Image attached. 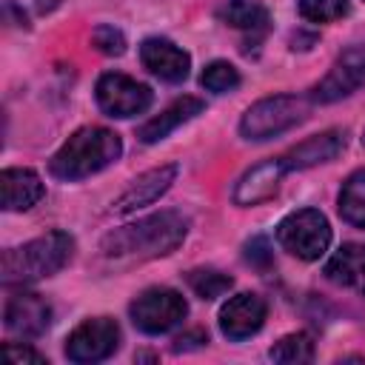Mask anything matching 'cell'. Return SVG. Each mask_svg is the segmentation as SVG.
<instances>
[{"instance_id": "obj_1", "label": "cell", "mask_w": 365, "mask_h": 365, "mask_svg": "<svg viewBox=\"0 0 365 365\" xmlns=\"http://www.w3.org/2000/svg\"><path fill=\"white\" fill-rule=\"evenodd\" d=\"M188 234V222L177 211H160L151 217H143L137 222L120 225L103 237V257L114 262H140V259H157L180 248V242Z\"/></svg>"}, {"instance_id": "obj_2", "label": "cell", "mask_w": 365, "mask_h": 365, "mask_svg": "<svg viewBox=\"0 0 365 365\" xmlns=\"http://www.w3.org/2000/svg\"><path fill=\"white\" fill-rule=\"evenodd\" d=\"M74 254V240L66 231H48L17 248L3 251L0 279L3 285H26L57 274Z\"/></svg>"}, {"instance_id": "obj_3", "label": "cell", "mask_w": 365, "mask_h": 365, "mask_svg": "<svg viewBox=\"0 0 365 365\" xmlns=\"http://www.w3.org/2000/svg\"><path fill=\"white\" fill-rule=\"evenodd\" d=\"M123 151V143L114 131L103 128V125H86L80 131H74L51 157L48 168L57 180H83L91 177L97 171H103L106 165H111Z\"/></svg>"}, {"instance_id": "obj_4", "label": "cell", "mask_w": 365, "mask_h": 365, "mask_svg": "<svg viewBox=\"0 0 365 365\" xmlns=\"http://www.w3.org/2000/svg\"><path fill=\"white\" fill-rule=\"evenodd\" d=\"M311 97L302 94H274L259 103H254L242 120H240V134L245 140H268L277 137L294 125H299L308 117Z\"/></svg>"}, {"instance_id": "obj_5", "label": "cell", "mask_w": 365, "mask_h": 365, "mask_svg": "<svg viewBox=\"0 0 365 365\" xmlns=\"http://www.w3.org/2000/svg\"><path fill=\"white\" fill-rule=\"evenodd\" d=\"M277 242L297 259H319L331 245V225L322 211L299 208L277 225Z\"/></svg>"}, {"instance_id": "obj_6", "label": "cell", "mask_w": 365, "mask_h": 365, "mask_svg": "<svg viewBox=\"0 0 365 365\" xmlns=\"http://www.w3.org/2000/svg\"><path fill=\"white\" fill-rule=\"evenodd\" d=\"M131 319L143 334H165L174 325H180L188 314V305L182 294L174 288H148L131 302Z\"/></svg>"}, {"instance_id": "obj_7", "label": "cell", "mask_w": 365, "mask_h": 365, "mask_svg": "<svg viewBox=\"0 0 365 365\" xmlns=\"http://www.w3.org/2000/svg\"><path fill=\"white\" fill-rule=\"evenodd\" d=\"M120 345V325L111 317H94L80 322L66 339V356L71 362H103Z\"/></svg>"}, {"instance_id": "obj_8", "label": "cell", "mask_w": 365, "mask_h": 365, "mask_svg": "<svg viewBox=\"0 0 365 365\" xmlns=\"http://www.w3.org/2000/svg\"><path fill=\"white\" fill-rule=\"evenodd\" d=\"M97 103L106 114L111 117H134V114H143L154 94L145 83H137L134 77L128 74H120V71H108L97 80Z\"/></svg>"}, {"instance_id": "obj_9", "label": "cell", "mask_w": 365, "mask_h": 365, "mask_svg": "<svg viewBox=\"0 0 365 365\" xmlns=\"http://www.w3.org/2000/svg\"><path fill=\"white\" fill-rule=\"evenodd\" d=\"M359 86H365V43L345 48L328 74L314 86L311 103H336L348 94H354Z\"/></svg>"}, {"instance_id": "obj_10", "label": "cell", "mask_w": 365, "mask_h": 365, "mask_svg": "<svg viewBox=\"0 0 365 365\" xmlns=\"http://www.w3.org/2000/svg\"><path fill=\"white\" fill-rule=\"evenodd\" d=\"M3 322H6L9 334L23 336V339H34L51 325V305L40 294L20 291V294L6 299Z\"/></svg>"}, {"instance_id": "obj_11", "label": "cell", "mask_w": 365, "mask_h": 365, "mask_svg": "<svg viewBox=\"0 0 365 365\" xmlns=\"http://www.w3.org/2000/svg\"><path fill=\"white\" fill-rule=\"evenodd\" d=\"M285 174H288V168H285L282 157L262 160V163H257L254 168H248V171L237 180L231 197H234V202L242 205V208L259 205V202L271 200V197L279 191V182H282Z\"/></svg>"}, {"instance_id": "obj_12", "label": "cell", "mask_w": 365, "mask_h": 365, "mask_svg": "<svg viewBox=\"0 0 365 365\" xmlns=\"http://www.w3.org/2000/svg\"><path fill=\"white\" fill-rule=\"evenodd\" d=\"M268 305L259 294H237L220 308V328L228 339L240 342L254 336L265 322Z\"/></svg>"}, {"instance_id": "obj_13", "label": "cell", "mask_w": 365, "mask_h": 365, "mask_svg": "<svg viewBox=\"0 0 365 365\" xmlns=\"http://www.w3.org/2000/svg\"><path fill=\"white\" fill-rule=\"evenodd\" d=\"M177 165L174 163H168V165H160V168H151V171H145V174H140L137 180H131V185L114 200V205H111V214H131V211H137V208H143V205H151L154 200H160L168 188H171V182L177 180Z\"/></svg>"}, {"instance_id": "obj_14", "label": "cell", "mask_w": 365, "mask_h": 365, "mask_svg": "<svg viewBox=\"0 0 365 365\" xmlns=\"http://www.w3.org/2000/svg\"><path fill=\"white\" fill-rule=\"evenodd\" d=\"M140 60L143 66L157 74L160 80H168V83H180L188 77V68H191V57L171 40L165 37H148L143 40L140 46Z\"/></svg>"}, {"instance_id": "obj_15", "label": "cell", "mask_w": 365, "mask_h": 365, "mask_svg": "<svg viewBox=\"0 0 365 365\" xmlns=\"http://www.w3.org/2000/svg\"><path fill=\"white\" fill-rule=\"evenodd\" d=\"M342 148H345V131L331 128V131L314 134V137L302 140L299 145H294L288 154H282V163H285L288 171L311 168V165H319V163L334 160L336 154H342Z\"/></svg>"}, {"instance_id": "obj_16", "label": "cell", "mask_w": 365, "mask_h": 365, "mask_svg": "<svg viewBox=\"0 0 365 365\" xmlns=\"http://www.w3.org/2000/svg\"><path fill=\"white\" fill-rule=\"evenodd\" d=\"M202 108H205V106H202L200 97H180V100H174L168 108H163L157 117H151L148 123H143L140 131H137V137H140L143 143H148V145H151V143H160V140H165L174 128H180L182 123L194 120Z\"/></svg>"}, {"instance_id": "obj_17", "label": "cell", "mask_w": 365, "mask_h": 365, "mask_svg": "<svg viewBox=\"0 0 365 365\" xmlns=\"http://www.w3.org/2000/svg\"><path fill=\"white\" fill-rule=\"evenodd\" d=\"M325 277L342 288L365 294V245L362 242H345L334 257L325 262Z\"/></svg>"}, {"instance_id": "obj_18", "label": "cell", "mask_w": 365, "mask_h": 365, "mask_svg": "<svg viewBox=\"0 0 365 365\" xmlns=\"http://www.w3.org/2000/svg\"><path fill=\"white\" fill-rule=\"evenodd\" d=\"M0 194L6 211H26L43 197V180L31 168H6L0 174Z\"/></svg>"}, {"instance_id": "obj_19", "label": "cell", "mask_w": 365, "mask_h": 365, "mask_svg": "<svg viewBox=\"0 0 365 365\" xmlns=\"http://www.w3.org/2000/svg\"><path fill=\"white\" fill-rule=\"evenodd\" d=\"M217 17L240 31H265L268 26V9L257 0H225L217 9Z\"/></svg>"}, {"instance_id": "obj_20", "label": "cell", "mask_w": 365, "mask_h": 365, "mask_svg": "<svg viewBox=\"0 0 365 365\" xmlns=\"http://www.w3.org/2000/svg\"><path fill=\"white\" fill-rule=\"evenodd\" d=\"M339 214L345 222L365 228V168L354 171L339 191Z\"/></svg>"}, {"instance_id": "obj_21", "label": "cell", "mask_w": 365, "mask_h": 365, "mask_svg": "<svg viewBox=\"0 0 365 365\" xmlns=\"http://www.w3.org/2000/svg\"><path fill=\"white\" fill-rule=\"evenodd\" d=\"M268 356L274 362H282V365H299V362H311L314 359V342L308 334H288L282 336L279 342H274V348L268 351Z\"/></svg>"}, {"instance_id": "obj_22", "label": "cell", "mask_w": 365, "mask_h": 365, "mask_svg": "<svg viewBox=\"0 0 365 365\" xmlns=\"http://www.w3.org/2000/svg\"><path fill=\"white\" fill-rule=\"evenodd\" d=\"M188 285L200 299H217V297L231 291L234 279L228 274L217 271V268H197V271L188 274Z\"/></svg>"}, {"instance_id": "obj_23", "label": "cell", "mask_w": 365, "mask_h": 365, "mask_svg": "<svg viewBox=\"0 0 365 365\" xmlns=\"http://www.w3.org/2000/svg\"><path fill=\"white\" fill-rule=\"evenodd\" d=\"M200 83H202V88H208L214 94H225V91H234L240 86V71L225 60H214L202 68Z\"/></svg>"}, {"instance_id": "obj_24", "label": "cell", "mask_w": 365, "mask_h": 365, "mask_svg": "<svg viewBox=\"0 0 365 365\" xmlns=\"http://www.w3.org/2000/svg\"><path fill=\"white\" fill-rule=\"evenodd\" d=\"M299 14L308 23H334L348 14V0H299Z\"/></svg>"}, {"instance_id": "obj_25", "label": "cell", "mask_w": 365, "mask_h": 365, "mask_svg": "<svg viewBox=\"0 0 365 365\" xmlns=\"http://www.w3.org/2000/svg\"><path fill=\"white\" fill-rule=\"evenodd\" d=\"M91 43L103 51V54H123L125 51V37L120 29L114 26H97L91 31Z\"/></svg>"}, {"instance_id": "obj_26", "label": "cell", "mask_w": 365, "mask_h": 365, "mask_svg": "<svg viewBox=\"0 0 365 365\" xmlns=\"http://www.w3.org/2000/svg\"><path fill=\"white\" fill-rule=\"evenodd\" d=\"M245 262L259 268V271H268L274 265V251H271V242L265 237H251L245 242Z\"/></svg>"}, {"instance_id": "obj_27", "label": "cell", "mask_w": 365, "mask_h": 365, "mask_svg": "<svg viewBox=\"0 0 365 365\" xmlns=\"http://www.w3.org/2000/svg\"><path fill=\"white\" fill-rule=\"evenodd\" d=\"M3 351H6V356L11 359V362H34V365H43L46 359H43V354H37L34 348H29V345H17V342H6L3 345Z\"/></svg>"}, {"instance_id": "obj_28", "label": "cell", "mask_w": 365, "mask_h": 365, "mask_svg": "<svg viewBox=\"0 0 365 365\" xmlns=\"http://www.w3.org/2000/svg\"><path fill=\"white\" fill-rule=\"evenodd\" d=\"M202 342H208V336H205L202 331H191V334L177 336V339H174V348H177V351H185V348H197V345H202Z\"/></svg>"}, {"instance_id": "obj_29", "label": "cell", "mask_w": 365, "mask_h": 365, "mask_svg": "<svg viewBox=\"0 0 365 365\" xmlns=\"http://www.w3.org/2000/svg\"><path fill=\"white\" fill-rule=\"evenodd\" d=\"M57 3H60V0H37V9H40V11H48V9H54Z\"/></svg>"}, {"instance_id": "obj_30", "label": "cell", "mask_w": 365, "mask_h": 365, "mask_svg": "<svg viewBox=\"0 0 365 365\" xmlns=\"http://www.w3.org/2000/svg\"><path fill=\"white\" fill-rule=\"evenodd\" d=\"M362 143H365V131H362Z\"/></svg>"}]
</instances>
